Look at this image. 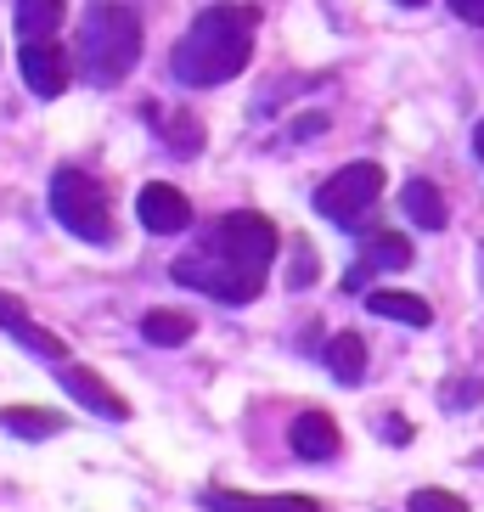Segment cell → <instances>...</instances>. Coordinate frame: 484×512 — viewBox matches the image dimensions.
I'll list each match as a JSON object with an SVG mask.
<instances>
[{
  "instance_id": "obj_1",
  "label": "cell",
  "mask_w": 484,
  "mask_h": 512,
  "mask_svg": "<svg viewBox=\"0 0 484 512\" xmlns=\"http://www.w3.org/2000/svg\"><path fill=\"white\" fill-rule=\"evenodd\" d=\"M276 248H282V231L254 209H237L226 220H214V231L197 242L192 254H181L169 265V276L181 287H197L220 304H248L259 299L265 271H271Z\"/></svg>"
},
{
  "instance_id": "obj_2",
  "label": "cell",
  "mask_w": 484,
  "mask_h": 512,
  "mask_svg": "<svg viewBox=\"0 0 484 512\" xmlns=\"http://www.w3.org/2000/svg\"><path fill=\"white\" fill-rule=\"evenodd\" d=\"M254 29H259V6L248 0H220V6H203L192 17V29L181 34V46L169 57L175 79L186 91H214L248 68L254 57Z\"/></svg>"
},
{
  "instance_id": "obj_3",
  "label": "cell",
  "mask_w": 484,
  "mask_h": 512,
  "mask_svg": "<svg viewBox=\"0 0 484 512\" xmlns=\"http://www.w3.org/2000/svg\"><path fill=\"white\" fill-rule=\"evenodd\" d=\"M74 57H79V74L91 85H124L130 68L141 62V17L136 6H91L85 23H79V40H74Z\"/></svg>"
},
{
  "instance_id": "obj_4",
  "label": "cell",
  "mask_w": 484,
  "mask_h": 512,
  "mask_svg": "<svg viewBox=\"0 0 484 512\" xmlns=\"http://www.w3.org/2000/svg\"><path fill=\"white\" fill-rule=\"evenodd\" d=\"M51 214L79 242H113V197H107V186L96 175H85L74 164L51 175Z\"/></svg>"
},
{
  "instance_id": "obj_5",
  "label": "cell",
  "mask_w": 484,
  "mask_h": 512,
  "mask_svg": "<svg viewBox=\"0 0 484 512\" xmlns=\"http://www.w3.org/2000/svg\"><path fill=\"white\" fill-rule=\"evenodd\" d=\"M378 192H383V169L378 164H344L333 181L316 186V214L321 220H333V226L361 231V220L372 214Z\"/></svg>"
},
{
  "instance_id": "obj_6",
  "label": "cell",
  "mask_w": 484,
  "mask_h": 512,
  "mask_svg": "<svg viewBox=\"0 0 484 512\" xmlns=\"http://www.w3.org/2000/svg\"><path fill=\"white\" fill-rule=\"evenodd\" d=\"M17 68H23V79H29V91L40 96V102H57V96L68 91V79H74V57L62 46H51V40H23Z\"/></svg>"
},
{
  "instance_id": "obj_7",
  "label": "cell",
  "mask_w": 484,
  "mask_h": 512,
  "mask_svg": "<svg viewBox=\"0 0 484 512\" xmlns=\"http://www.w3.org/2000/svg\"><path fill=\"white\" fill-rule=\"evenodd\" d=\"M361 254H355V265H349V271H344V287H349V293H361V287L366 282H372V276H378V271H406V265H411V242L406 237H400V231H361Z\"/></svg>"
},
{
  "instance_id": "obj_8",
  "label": "cell",
  "mask_w": 484,
  "mask_h": 512,
  "mask_svg": "<svg viewBox=\"0 0 484 512\" xmlns=\"http://www.w3.org/2000/svg\"><path fill=\"white\" fill-rule=\"evenodd\" d=\"M57 383H62V394H74L79 406L96 411V417H107V422H130V400H124L119 389H107V383L91 372V366L62 361V366H57Z\"/></svg>"
},
{
  "instance_id": "obj_9",
  "label": "cell",
  "mask_w": 484,
  "mask_h": 512,
  "mask_svg": "<svg viewBox=\"0 0 484 512\" xmlns=\"http://www.w3.org/2000/svg\"><path fill=\"white\" fill-rule=\"evenodd\" d=\"M136 220L152 231V237H175V231L192 226V203H186L181 186L152 181V186H141V197H136Z\"/></svg>"
},
{
  "instance_id": "obj_10",
  "label": "cell",
  "mask_w": 484,
  "mask_h": 512,
  "mask_svg": "<svg viewBox=\"0 0 484 512\" xmlns=\"http://www.w3.org/2000/svg\"><path fill=\"white\" fill-rule=\"evenodd\" d=\"M0 332H12L17 344L29 349V355H40V361H68V344H62L57 332H46L40 321L23 310V299H12V293H0Z\"/></svg>"
},
{
  "instance_id": "obj_11",
  "label": "cell",
  "mask_w": 484,
  "mask_h": 512,
  "mask_svg": "<svg viewBox=\"0 0 484 512\" xmlns=\"http://www.w3.org/2000/svg\"><path fill=\"white\" fill-rule=\"evenodd\" d=\"M203 512H321L310 496H242V490H203Z\"/></svg>"
},
{
  "instance_id": "obj_12",
  "label": "cell",
  "mask_w": 484,
  "mask_h": 512,
  "mask_svg": "<svg viewBox=\"0 0 484 512\" xmlns=\"http://www.w3.org/2000/svg\"><path fill=\"white\" fill-rule=\"evenodd\" d=\"M288 439L304 462H327V456H338V445H344V434H338V422L327 417V411H299Z\"/></svg>"
},
{
  "instance_id": "obj_13",
  "label": "cell",
  "mask_w": 484,
  "mask_h": 512,
  "mask_svg": "<svg viewBox=\"0 0 484 512\" xmlns=\"http://www.w3.org/2000/svg\"><path fill=\"white\" fill-rule=\"evenodd\" d=\"M366 310L383 321H400V327H434V304L417 299V293H400V287H378L366 293Z\"/></svg>"
},
{
  "instance_id": "obj_14",
  "label": "cell",
  "mask_w": 484,
  "mask_h": 512,
  "mask_svg": "<svg viewBox=\"0 0 484 512\" xmlns=\"http://www.w3.org/2000/svg\"><path fill=\"white\" fill-rule=\"evenodd\" d=\"M400 209H406L411 226H423V231H445V220H451V209H445V197H439L434 181H406L400 186Z\"/></svg>"
},
{
  "instance_id": "obj_15",
  "label": "cell",
  "mask_w": 484,
  "mask_h": 512,
  "mask_svg": "<svg viewBox=\"0 0 484 512\" xmlns=\"http://www.w3.org/2000/svg\"><path fill=\"white\" fill-rule=\"evenodd\" d=\"M321 361H327V372H333L338 383H349V389H355V383L366 377V344H361V332H338L333 344L321 349Z\"/></svg>"
},
{
  "instance_id": "obj_16",
  "label": "cell",
  "mask_w": 484,
  "mask_h": 512,
  "mask_svg": "<svg viewBox=\"0 0 484 512\" xmlns=\"http://www.w3.org/2000/svg\"><path fill=\"white\" fill-rule=\"evenodd\" d=\"M192 332H197V321L186 316V310H147V316H141V338L158 344V349H181Z\"/></svg>"
},
{
  "instance_id": "obj_17",
  "label": "cell",
  "mask_w": 484,
  "mask_h": 512,
  "mask_svg": "<svg viewBox=\"0 0 484 512\" xmlns=\"http://www.w3.org/2000/svg\"><path fill=\"white\" fill-rule=\"evenodd\" d=\"M0 428L40 445V439L62 434V417H57V411H40V406H6V411H0Z\"/></svg>"
},
{
  "instance_id": "obj_18",
  "label": "cell",
  "mask_w": 484,
  "mask_h": 512,
  "mask_svg": "<svg viewBox=\"0 0 484 512\" xmlns=\"http://www.w3.org/2000/svg\"><path fill=\"white\" fill-rule=\"evenodd\" d=\"M62 23V0H17V40H46Z\"/></svg>"
},
{
  "instance_id": "obj_19",
  "label": "cell",
  "mask_w": 484,
  "mask_h": 512,
  "mask_svg": "<svg viewBox=\"0 0 484 512\" xmlns=\"http://www.w3.org/2000/svg\"><path fill=\"white\" fill-rule=\"evenodd\" d=\"M164 136H169V152H175V158H197V152H203V124L186 119V113L164 119Z\"/></svg>"
},
{
  "instance_id": "obj_20",
  "label": "cell",
  "mask_w": 484,
  "mask_h": 512,
  "mask_svg": "<svg viewBox=\"0 0 484 512\" xmlns=\"http://www.w3.org/2000/svg\"><path fill=\"white\" fill-rule=\"evenodd\" d=\"M411 512H468V501L451 496V490H434V484H423V490H411Z\"/></svg>"
},
{
  "instance_id": "obj_21",
  "label": "cell",
  "mask_w": 484,
  "mask_h": 512,
  "mask_svg": "<svg viewBox=\"0 0 484 512\" xmlns=\"http://www.w3.org/2000/svg\"><path fill=\"white\" fill-rule=\"evenodd\" d=\"M288 248H293V271H288V287H310L316 282V248L304 237H288Z\"/></svg>"
},
{
  "instance_id": "obj_22",
  "label": "cell",
  "mask_w": 484,
  "mask_h": 512,
  "mask_svg": "<svg viewBox=\"0 0 484 512\" xmlns=\"http://www.w3.org/2000/svg\"><path fill=\"white\" fill-rule=\"evenodd\" d=\"M479 400H484V377H456V383H445V411L479 406Z\"/></svg>"
},
{
  "instance_id": "obj_23",
  "label": "cell",
  "mask_w": 484,
  "mask_h": 512,
  "mask_svg": "<svg viewBox=\"0 0 484 512\" xmlns=\"http://www.w3.org/2000/svg\"><path fill=\"white\" fill-rule=\"evenodd\" d=\"M451 12L462 17V23H479L484 29V0H451Z\"/></svg>"
},
{
  "instance_id": "obj_24",
  "label": "cell",
  "mask_w": 484,
  "mask_h": 512,
  "mask_svg": "<svg viewBox=\"0 0 484 512\" xmlns=\"http://www.w3.org/2000/svg\"><path fill=\"white\" fill-rule=\"evenodd\" d=\"M321 130H327V113H304V119L293 124L288 136H321Z\"/></svg>"
},
{
  "instance_id": "obj_25",
  "label": "cell",
  "mask_w": 484,
  "mask_h": 512,
  "mask_svg": "<svg viewBox=\"0 0 484 512\" xmlns=\"http://www.w3.org/2000/svg\"><path fill=\"white\" fill-rule=\"evenodd\" d=\"M473 152H479V164H484V119H479V130H473Z\"/></svg>"
},
{
  "instance_id": "obj_26",
  "label": "cell",
  "mask_w": 484,
  "mask_h": 512,
  "mask_svg": "<svg viewBox=\"0 0 484 512\" xmlns=\"http://www.w3.org/2000/svg\"><path fill=\"white\" fill-rule=\"evenodd\" d=\"M394 6H428V0H394Z\"/></svg>"
},
{
  "instance_id": "obj_27",
  "label": "cell",
  "mask_w": 484,
  "mask_h": 512,
  "mask_svg": "<svg viewBox=\"0 0 484 512\" xmlns=\"http://www.w3.org/2000/svg\"><path fill=\"white\" fill-rule=\"evenodd\" d=\"M479 265H484V248H479Z\"/></svg>"
}]
</instances>
